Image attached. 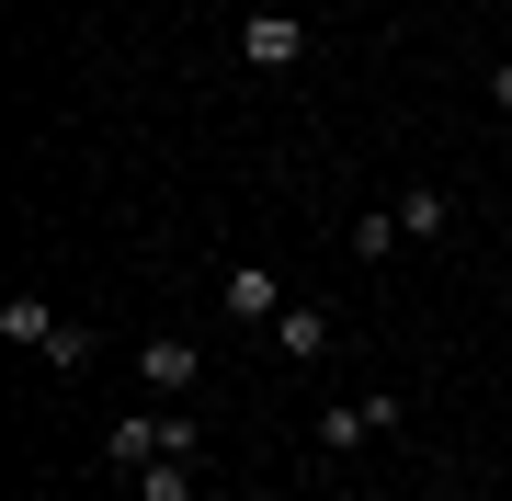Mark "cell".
I'll return each mask as SVG.
<instances>
[{"label":"cell","mask_w":512,"mask_h":501,"mask_svg":"<svg viewBox=\"0 0 512 501\" xmlns=\"http://www.w3.org/2000/svg\"><path fill=\"white\" fill-rule=\"evenodd\" d=\"M103 456L137 479V467H160V456H205V422L194 410H126V422L103 433Z\"/></svg>","instance_id":"cell-1"},{"label":"cell","mask_w":512,"mask_h":501,"mask_svg":"<svg viewBox=\"0 0 512 501\" xmlns=\"http://www.w3.org/2000/svg\"><path fill=\"white\" fill-rule=\"evenodd\" d=\"M376 433H399V388H365V399H330L319 422H308V445H319V456H353V445H376Z\"/></svg>","instance_id":"cell-2"},{"label":"cell","mask_w":512,"mask_h":501,"mask_svg":"<svg viewBox=\"0 0 512 501\" xmlns=\"http://www.w3.org/2000/svg\"><path fill=\"white\" fill-rule=\"evenodd\" d=\"M137 376H148L160 399H194V388H205V342H183V331H148V342H137Z\"/></svg>","instance_id":"cell-3"},{"label":"cell","mask_w":512,"mask_h":501,"mask_svg":"<svg viewBox=\"0 0 512 501\" xmlns=\"http://www.w3.org/2000/svg\"><path fill=\"white\" fill-rule=\"evenodd\" d=\"M239 57H251V69H296V57H308V23H296L285 0H262V12L239 23Z\"/></svg>","instance_id":"cell-4"},{"label":"cell","mask_w":512,"mask_h":501,"mask_svg":"<svg viewBox=\"0 0 512 501\" xmlns=\"http://www.w3.org/2000/svg\"><path fill=\"white\" fill-rule=\"evenodd\" d=\"M228 319H239V331H274V319H285V274H274V262H228Z\"/></svg>","instance_id":"cell-5"},{"label":"cell","mask_w":512,"mask_h":501,"mask_svg":"<svg viewBox=\"0 0 512 501\" xmlns=\"http://www.w3.org/2000/svg\"><path fill=\"white\" fill-rule=\"evenodd\" d=\"M274 353L319 365V353H330V308H319V297H285V319H274Z\"/></svg>","instance_id":"cell-6"},{"label":"cell","mask_w":512,"mask_h":501,"mask_svg":"<svg viewBox=\"0 0 512 501\" xmlns=\"http://www.w3.org/2000/svg\"><path fill=\"white\" fill-rule=\"evenodd\" d=\"M444 228H456V194H444V183H410L399 194V240H444Z\"/></svg>","instance_id":"cell-7"},{"label":"cell","mask_w":512,"mask_h":501,"mask_svg":"<svg viewBox=\"0 0 512 501\" xmlns=\"http://www.w3.org/2000/svg\"><path fill=\"white\" fill-rule=\"evenodd\" d=\"M57 331H69V319H57L46 297H0V342H35V353H46Z\"/></svg>","instance_id":"cell-8"},{"label":"cell","mask_w":512,"mask_h":501,"mask_svg":"<svg viewBox=\"0 0 512 501\" xmlns=\"http://www.w3.org/2000/svg\"><path fill=\"white\" fill-rule=\"evenodd\" d=\"M387 251H410L399 240V205H365V217H353V262H387Z\"/></svg>","instance_id":"cell-9"},{"label":"cell","mask_w":512,"mask_h":501,"mask_svg":"<svg viewBox=\"0 0 512 501\" xmlns=\"http://www.w3.org/2000/svg\"><path fill=\"white\" fill-rule=\"evenodd\" d=\"M194 467H205V456H160V467H137V501H194Z\"/></svg>","instance_id":"cell-10"},{"label":"cell","mask_w":512,"mask_h":501,"mask_svg":"<svg viewBox=\"0 0 512 501\" xmlns=\"http://www.w3.org/2000/svg\"><path fill=\"white\" fill-rule=\"evenodd\" d=\"M92 353H103V331H80V319H69V331L46 342V365H57V376H80V365H92Z\"/></svg>","instance_id":"cell-11"},{"label":"cell","mask_w":512,"mask_h":501,"mask_svg":"<svg viewBox=\"0 0 512 501\" xmlns=\"http://www.w3.org/2000/svg\"><path fill=\"white\" fill-rule=\"evenodd\" d=\"M490 103H512V69H490Z\"/></svg>","instance_id":"cell-12"},{"label":"cell","mask_w":512,"mask_h":501,"mask_svg":"<svg viewBox=\"0 0 512 501\" xmlns=\"http://www.w3.org/2000/svg\"><path fill=\"white\" fill-rule=\"evenodd\" d=\"M228 501H274V490H228Z\"/></svg>","instance_id":"cell-13"}]
</instances>
